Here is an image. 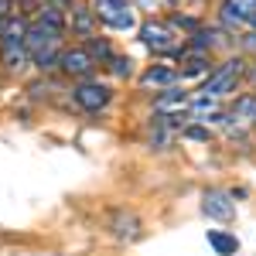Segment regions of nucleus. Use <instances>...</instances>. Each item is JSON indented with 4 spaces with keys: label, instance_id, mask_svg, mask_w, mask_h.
Masks as SVG:
<instances>
[{
    "label": "nucleus",
    "instance_id": "obj_1",
    "mask_svg": "<svg viewBox=\"0 0 256 256\" xmlns=\"http://www.w3.org/2000/svg\"><path fill=\"white\" fill-rule=\"evenodd\" d=\"M242 58H229L226 65H218L216 72L205 79V86H202V96H226V92H232L236 89V82L242 79Z\"/></svg>",
    "mask_w": 256,
    "mask_h": 256
},
{
    "label": "nucleus",
    "instance_id": "obj_2",
    "mask_svg": "<svg viewBox=\"0 0 256 256\" xmlns=\"http://www.w3.org/2000/svg\"><path fill=\"white\" fill-rule=\"evenodd\" d=\"M72 99L79 102L86 113H99V110H106V106H110L113 89H110V86H102L99 79H82L79 86L72 89Z\"/></svg>",
    "mask_w": 256,
    "mask_h": 256
},
{
    "label": "nucleus",
    "instance_id": "obj_3",
    "mask_svg": "<svg viewBox=\"0 0 256 256\" xmlns=\"http://www.w3.org/2000/svg\"><path fill=\"white\" fill-rule=\"evenodd\" d=\"M96 18L106 24V28H113V31H130V28H137V18H134V10H130V4L123 0V4H110V0H96Z\"/></svg>",
    "mask_w": 256,
    "mask_h": 256
},
{
    "label": "nucleus",
    "instance_id": "obj_4",
    "mask_svg": "<svg viewBox=\"0 0 256 256\" xmlns=\"http://www.w3.org/2000/svg\"><path fill=\"white\" fill-rule=\"evenodd\" d=\"M58 68L65 76H72V79H92V72H96V62L89 58V52L86 48H62L58 55Z\"/></svg>",
    "mask_w": 256,
    "mask_h": 256
},
{
    "label": "nucleus",
    "instance_id": "obj_5",
    "mask_svg": "<svg viewBox=\"0 0 256 256\" xmlns=\"http://www.w3.org/2000/svg\"><path fill=\"white\" fill-rule=\"evenodd\" d=\"M140 41L150 48V52H174V31L168 28V24H160V20H147V24H140Z\"/></svg>",
    "mask_w": 256,
    "mask_h": 256
},
{
    "label": "nucleus",
    "instance_id": "obj_6",
    "mask_svg": "<svg viewBox=\"0 0 256 256\" xmlns=\"http://www.w3.org/2000/svg\"><path fill=\"white\" fill-rule=\"evenodd\" d=\"M202 212H205L208 218L229 222V218L236 216V202H232V195H229V192L212 188V192H205V195H202Z\"/></svg>",
    "mask_w": 256,
    "mask_h": 256
},
{
    "label": "nucleus",
    "instance_id": "obj_7",
    "mask_svg": "<svg viewBox=\"0 0 256 256\" xmlns=\"http://www.w3.org/2000/svg\"><path fill=\"white\" fill-rule=\"evenodd\" d=\"M256 14V0H222V7H218V18L222 24H229V28H246Z\"/></svg>",
    "mask_w": 256,
    "mask_h": 256
},
{
    "label": "nucleus",
    "instance_id": "obj_8",
    "mask_svg": "<svg viewBox=\"0 0 256 256\" xmlns=\"http://www.w3.org/2000/svg\"><path fill=\"white\" fill-rule=\"evenodd\" d=\"M68 24H72V34L76 38H96V10L92 7H86V4H76L72 10H68Z\"/></svg>",
    "mask_w": 256,
    "mask_h": 256
},
{
    "label": "nucleus",
    "instance_id": "obj_9",
    "mask_svg": "<svg viewBox=\"0 0 256 256\" xmlns=\"http://www.w3.org/2000/svg\"><path fill=\"white\" fill-rule=\"evenodd\" d=\"M28 62H31V55H28L24 41H4V44H0V65H4L7 72H20Z\"/></svg>",
    "mask_w": 256,
    "mask_h": 256
},
{
    "label": "nucleus",
    "instance_id": "obj_10",
    "mask_svg": "<svg viewBox=\"0 0 256 256\" xmlns=\"http://www.w3.org/2000/svg\"><path fill=\"white\" fill-rule=\"evenodd\" d=\"M113 236L120 242H126V239H137L140 236V218L134 212H116L113 216Z\"/></svg>",
    "mask_w": 256,
    "mask_h": 256
},
{
    "label": "nucleus",
    "instance_id": "obj_11",
    "mask_svg": "<svg viewBox=\"0 0 256 256\" xmlns=\"http://www.w3.org/2000/svg\"><path fill=\"white\" fill-rule=\"evenodd\" d=\"M174 82H178V72L171 65H150V68L140 76V86H147V89H150V86H154V89H158V86L168 89V86H174Z\"/></svg>",
    "mask_w": 256,
    "mask_h": 256
},
{
    "label": "nucleus",
    "instance_id": "obj_12",
    "mask_svg": "<svg viewBox=\"0 0 256 256\" xmlns=\"http://www.w3.org/2000/svg\"><path fill=\"white\" fill-rule=\"evenodd\" d=\"M28 34V18L24 14H10V18L0 20V44L4 41H24Z\"/></svg>",
    "mask_w": 256,
    "mask_h": 256
},
{
    "label": "nucleus",
    "instance_id": "obj_13",
    "mask_svg": "<svg viewBox=\"0 0 256 256\" xmlns=\"http://www.w3.org/2000/svg\"><path fill=\"white\" fill-rule=\"evenodd\" d=\"M208 72V52H184L181 55V76H202Z\"/></svg>",
    "mask_w": 256,
    "mask_h": 256
},
{
    "label": "nucleus",
    "instance_id": "obj_14",
    "mask_svg": "<svg viewBox=\"0 0 256 256\" xmlns=\"http://www.w3.org/2000/svg\"><path fill=\"white\" fill-rule=\"evenodd\" d=\"M208 246H212L218 256H236L239 253V239L236 236H226V232H218V229L208 232Z\"/></svg>",
    "mask_w": 256,
    "mask_h": 256
},
{
    "label": "nucleus",
    "instance_id": "obj_15",
    "mask_svg": "<svg viewBox=\"0 0 256 256\" xmlns=\"http://www.w3.org/2000/svg\"><path fill=\"white\" fill-rule=\"evenodd\" d=\"M82 48L89 52V58L96 62V65H110V58H113V48H110V41H106V38H86Z\"/></svg>",
    "mask_w": 256,
    "mask_h": 256
},
{
    "label": "nucleus",
    "instance_id": "obj_16",
    "mask_svg": "<svg viewBox=\"0 0 256 256\" xmlns=\"http://www.w3.org/2000/svg\"><path fill=\"white\" fill-rule=\"evenodd\" d=\"M62 48H65V44H48V48L34 52V55H31V65H38L41 72H44V68H58V55H62Z\"/></svg>",
    "mask_w": 256,
    "mask_h": 256
},
{
    "label": "nucleus",
    "instance_id": "obj_17",
    "mask_svg": "<svg viewBox=\"0 0 256 256\" xmlns=\"http://www.w3.org/2000/svg\"><path fill=\"white\" fill-rule=\"evenodd\" d=\"M181 102H184V92H181L178 86H168L154 106H158V113H164V110H171V106H181Z\"/></svg>",
    "mask_w": 256,
    "mask_h": 256
},
{
    "label": "nucleus",
    "instance_id": "obj_18",
    "mask_svg": "<svg viewBox=\"0 0 256 256\" xmlns=\"http://www.w3.org/2000/svg\"><path fill=\"white\" fill-rule=\"evenodd\" d=\"M232 116L239 120H253L256 123V96H239L236 106H232Z\"/></svg>",
    "mask_w": 256,
    "mask_h": 256
},
{
    "label": "nucleus",
    "instance_id": "obj_19",
    "mask_svg": "<svg viewBox=\"0 0 256 256\" xmlns=\"http://www.w3.org/2000/svg\"><path fill=\"white\" fill-rule=\"evenodd\" d=\"M110 72H113L116 79H126V76L134 72V62H130V58H120V55H113V58H110Z\"/></svg>",
    "mask_w": 256,
    "mask_h": 256
},
{
    "label": "nucleus",
    "instance_id": "obj_20",
    "mask_svg": "<svg viewBox=\"0 0 256 256\" xmlns=\"http://www.w3.org/2000/svg\"><path fill=\"white\" fill-rule=\"evenodd\" d=\"M44 4H52L55 10H62V14H68L72 7H76V0H44Z\"/></svg>",
    "mask_w": 256,
    "mask_h": 256
},
{
    "label": "nucleus",
    "instance_id": "obj_21",
    "mask_svg": "<svg viewBox=\"0 0 256 256\" xmlns=\"http://www.w3.org/2000/svg\"><path fill=\"white\" fill-rule=\"evenodd\" d=\"M10 14H18L14 0H0V20H4V18H10Z\"/></svg>",
    "mask_w": 256,
    "mask_h": 256
},
{
    "label": "nucleus",
    "instance_id": "obj_22",
    "mask_svg": "<svg viewBox=\"0 0 256 256\" xmlns=\"http://www.w3.org/2000/svg\"><path fill=\"white\" fill-rule=\"evenodd\" d=\"M184 137H192V140H208V130H202V126H188V130H184Z\"/></svg>",
    "mask_w": 256,
    "mask_h": 256
},
{
    "label": "nucleus",
    "instance_id": "obj_23",
    "mask_svg": "<svg viewBox=\"0 0 256 256\" xmlns=\"http://www.w3.org/2000/svg\"><path fill=\"white\" fill-rule=\"evenodd\" d=\"M250 28H256V14H253V20H250Z\"/></svg>",
    "mask_w": 256,
    "mask_h": 256
},
{
    "label": "nucleus",
    "instance_id": "obj_24",
    "mask_svg": "<svg viewBox=\"0 0 256 256\" xmlns=\"http://www.w3.org/2000/svg\"><path fill=\"white\" fill-rule=\"evenodd\" d=\"M250 79H253V82H256V68H253V72H250Z\"/></svg>",
    "mask_w": 256,
    "mask_h": 256
},
{
    "label": "nucleus",
    "instance_id": "obj_25",
    "mask_svg": "<svg viewBox=\"0 0 256 256\" xmlns=\"http://www.w3.org/2000/svg\"><path fill=\"white\" fill-rule=\"evenodd\" d=\"M110 4H123V0H110Z\"/></svg>",
    "mask_w": 256,
    "mask_h": 256
}]
</instances>
